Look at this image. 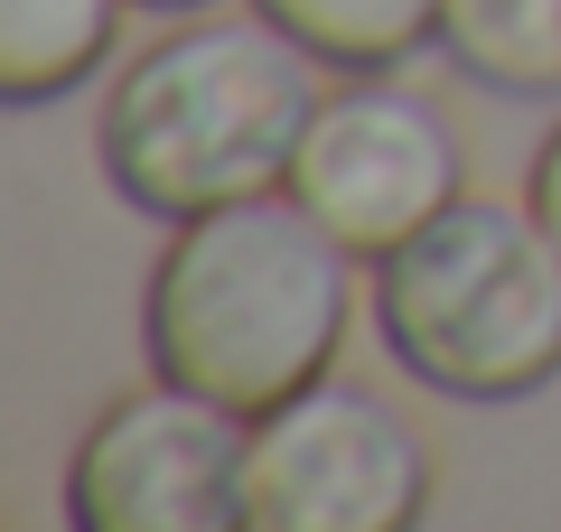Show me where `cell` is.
<instances>
[{
    "mask_svg": "<svg viewBox=\"0 0 561 532\" xmlns=\"http://www.w3.org/2000/svg\"><path fill=\"white\" fill-rule=\"evenodd\" d=\"M150 10H187V0H150Z\"/></svg>",
    "mask_w": 561,
    "mask_h": 532,
    "instance_id": "obj_11",
    "label": "cell"
},
{
    "mask_svg": "<svg viewBox=\"0 0 561 532\" xmlns=\"http://www.w3.org/2000/svg\"><path fill=\"white\" fill-rule=\"evenodd\" d=\"M290 187L337 243L383 262L459 197V131L402 84H356V94L319 103L300 159H290Z\"/></svg>",
    "mask_w": 561,
    "mask_h": 532,
    "instance_id": "obj_6",
    "label": "cell"
},
{
    "mask_svg": "<svg viewBox=\"0 0 561 532\" xmlns=\"http://www.w3.org/2000/svg\"><path fill=\"white\" fill-rule=\"evenodd\" d=\"M534 216L552 224V243H561V131L542 140V159H534Z\"/></svg>",
    "mask_w": 561,
    "mask_h": 532,
    "instance_id": "obj_10",
    "label": "cell"
},
{
    "mask_svg": "<svg viewBox=\"0 0 561 532\" xmlns=\"http://www.w3.org/2000/svg\"><path fill=\"white\" fill-rule=\"evenodd\" d=\"M262 10L328 66H393L421 38H440V0H262Z\"/></svg>",
    "mask_w": 561,
    "mask_h": 532,
    "instance_id": "obj_9",
    "label": "cell"
},
{
    "mask_svg": "<svg viewBox=\"0 0 561 532\" xmlns=\"http://www.w3.org/2000/svg\"><path fill=\"white\" fill-rule=\"evenodd\" d=\"M356 243H337L290 197H234L179 224L169 262L150 271V365L225 412L262 420L272 402L309 393L346 336Z\"/></svg>",
    "mask_w": 561,
    "mask_h": 532,
    "instance_id": "obj_1",
    "label": "cell"
},
{
    "mask_svg": "<svg viewBox=\"0 0 561 532\" xmlns=\"http://www.w3.org/2000/svg\"><path fill=\"white\" fill-rule=\"evenodd\" d=\"M375 317L431 393L515 402L561 374V243L534 206L449 197L383 253Z\"/></svg>",
    "mask_w": 561,
    "mask_h": 532,
    "instance_id": "obj_3",
    "label": "cell"
},
{
    "mask_svg": "<svg viewBox=\"0 0 561 532\" xmlns=\"http://www.w3.org/2000/svg\"><path fill=\"white\" fill-rule=\"evenodd\" d=\"M431 505V449L356 383H309L253 420L243 523L253 532H402Z\"/></svg>",
    "mask_w": 561,
    "mask_h": 532,
    "instance_id": "obj_4",
    "label": "cell"
},
{
    "mask_svg": "<svg viewBox=\"0 0 561 532\" xmlns=\"http://www.w3.org/2000/svg\"><path fill=\"white\" fill-rule=\"evenodd\" d=\"M122 0H0V94L47 103L113 47Z\"/></svg>",
    "mask_w": 561,
    "mask_h": 532,
    "instance_id": "obj_7",
    "label": "cell"
},
{
    "mask_svg": "<svg viewBox=\"0 0 561 532\" xmlns=\"http://www.w3.org/2000/svg\"><path fill=\"white\" fill-rule=\"evenodd\" d=\"M243 458H253L243 412L160 374L94 420L66 505L84 532H225L243 523Z\"/></svg>",
    "mask_w": 561,
    "mask_h": 532,
    "instance_id": "obj_5",
    "label": "cell"
},
{
    "mask_svg": "<svg viewBox=\"0 0 561 532\" xmlns=\"http://www.w3.org/2000/svg\"><path fill=\"white\" fill-rule=\"evenodd\" d=\"M319 57L262 20H197L160 38L103 103V177L140 216H206V206L290 187L309 122H319Z\"/></svg>",
    "mask_w": 561,
    "mask_h": 532,
    "instance_id": "obj_2",
    "label": "cell"
},
{
    "mask_svg": "<svg viewBox=\"0 0 561 532\" xmlns=\"http://www.w3.org/2000/svg\"><path fill=\"white\" fill-rule=\"evenodd\" d=\"M440 47L478 84L542 94L561 84V0H440Z\"/></svg>",
    "mask_w": 561,
    "mask_h": 532,
    "instance_id": "obj_8",
    "label": "cell"
}]
</instances>
